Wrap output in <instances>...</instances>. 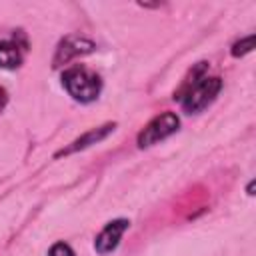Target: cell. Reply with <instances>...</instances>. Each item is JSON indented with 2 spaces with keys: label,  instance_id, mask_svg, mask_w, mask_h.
I'll return each mask as SVG.
<instances>
[{
  "label": "cell",
  "instance_id": "52a82bcc",
  "mask_svg": "<svg viewBox=\"0 0 256 256\" xmlns=\"http://www.w3.org/2000/svg\"><path fill=\"white\" fill-rule=\"evenodd\" d=\"M24 46H20L16 40H2L0 42V68L4 70H16L20 68L24 60Z\"/></svg>",
  "mask_w": 256,
  "mask_h": 256
},
{
  "label": "cell",
  "instance_id": "9c48e42d",
  "mask_svg": "<svg viewBox=\"0 0 256 256\" xmlns=\"http://www.w3.org/2000/svg\"><path fill=\"white\" fill-rule=\"evenodd\" d=\"M48 256H74V250L70 244L66 242H56L50 250H48Z\"/></svg>",
  "mask_w": 256,
  "mask_h": 256
},
{
  "label": "cell",
  "instance_id": "6da1fadb",
  "mask_svg": "<svg viewBox=\"0 0 256 256\" xmlns=\"http://www.w3.org/2000/svg\"><path fill=\"white\" fill-rule=\"evenodd\" d=\"M206 70H208L206 62H200L196 68H192L190 78L184 82L182 90L178 92V100L188 114L202 112L206 106L214 102V98L222 90V80L218 76H206Z\"/></svg>",
  "mask_w": 256,
  "mask_h": 256
},
{
  "label": "cell",
  "instance_id": "8992f818",
  "mask_svg": "<svg viewBox=\"0 0 256 256\" xmlns=\"http://www.w3.org/2000/svg\"><path fill=\"white\" fill-rule=\"evenodd\" d=\"M114 128H116V124H114V122H108V124H102V126H98V128L88 130L86 134H82L80 138H76L70 146H66V148H62L60 152H56V158L68 156V154H74V152H78V150H86V148H90L92 144H98V142L104 140L108 134H112Z\"/></svg>",
  "mask_w": 256,
  "mask_h": 256
},
{
  "label": "cell",
  "instance_id": "5b68a950",
  "mask_svg": "<svg viewBox=\"0 0 256 256\" xmlns=\"http://www.w3.org/2000/svg\"><path fill=\"white\" fill-rule=\"evenodd\" d=\"M128 226H130V222H128L126 218H116V220L108 222V224L100 230V234L96 236V240H94L96 252L102 254V256L114 252V250L118 248V244H120L122 234L128 230Z\"/></svg>",
  "mask_w": 256,
  "mask_h": 256
},
{
  "label": "cell",
  "instance_id": "ba28073f",
  "mask_svg": "<svg viewBox=\"0 0 256 256\" xmlns=\"http://www.w3.org/2000/svg\"><path fill=\"white\" fill-rule=\"evenodd\" d=\"M252 48H254V34H250V36H246V38L238 40V42L232 46L230 54H232L234 58H240V56H244V54L252 52Z\"/></svg>",
  "mask_w": 256,
  "mask_h": 256
},
{
  "label": "cell",
  "instance_id": "30bf717a",
  "mask_svg": "<svg viewBox=\"0 0 256 256\" xmlns=\"http://www.w3.org/2000/svg\"><path fill=\"white\" fill-rule=\"evenodd\" d=\"M6 104H8V92L0 86V112L6 108Z\"/></svg>",
  "mask_w": 256,
  "mask_h": 256
},
{
  "label": "cell",
  "instance_id": "7a4b0ae2",
  "mask_svg": "<svg viewBox=\"0 0 256 256\" xmlns=\"http://www.w3.org/2000/svg\"><path fill=\"white\" fill-rule=\"evenodd\" d=\"M62 86L66 88V92L82 102V104H88V102H94L100 92H102V80L96 72H92L90 68L86 66H70L62 72Z\"/></svg>",
  "mask_w": 256,
  "mask_h": 256
},
{
  "label": "cell",
  "instance_id": "3957f363",
  "mask_svg": "<svg viewBox=\"0 0 256 256\" xmlns=\"http://www.w3.org/2000/svg\"><path fill=\"white\" fill-rule=\"evenodd\" d=\"M180 126V120L174 112H162L156 118H152L138 134V148H150L158 144L160 140L172 136Z\"/></svg>",
  "mask_w": 256,
  "mask_h": 256
},
{
  "label": "cell",
  "instance_id": "277c9868",
  "mask_svg": "<svg viewBox=\"0 0 256 256\" xmlns=\"http://www.w3.org/2000/svg\"><path fill=\"white\" fill-rule=\"evenodd\" d=\"M94 48H96V44L92 40L84 38V36H66L64 40H60V44L56 48V54L52 58V66L54 68L64 66V64L72 62L78 56L94 52Z\"/></svg>",
  "mask_w": 256,
  "mask_h": 256
},
{
  "label": "cell",
  "instance_id": "8fae6325",
  "mask_svg": "<svg viewBox=\"0 0 256 256\" xmlns=\"http://www.w3.org/2000/svg\"><path fill=\"white\" fill-rule=\"evenodd\" d=\"M252 190H254V182H250V184H248V188H246V192H248V194H250V196H252V194H254V192H252Z\"/></svg>",
  "mask_w": 256,
  "mask_h": 256
}]
</instances>
